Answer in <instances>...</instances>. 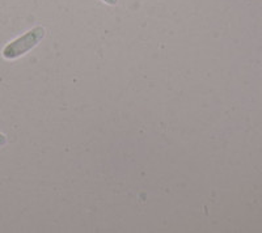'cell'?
Returning <instances> with one entry per match:
<instances>
[{
    "instance_id": "cell-1",
    "label": "cell",
    "mask_w": 262,
    "mask_h": 233,
    "mask_svg": "<svg viewBox=\"0 0 262 233\" xmlns=\"http://www.w3.org/2000/svg\"><path fill=\"white\" fill-rule=\"evenodd\" d=\"M46 30L43 27H34L33 29L28 30L27 33L20 36L18 38L9 42L8 45L3 49L2 55L7 60H15L29 53L32 49L36 48L39 42L43 39Z\"/></svg>"
},
{
    "instance_id": "cell-2",
    "label": "cell",
    "mask_w": 262,
    "mask_h": 233,
    "mask_svg": "<svg viewBox=\"0 0 262 233\" xmlns=\"http://www.w3.org/2000/svg\"><path fill=\"white\" fill-rule=\"evenodd\" d=\"M6 144H7V136L0 132V147L6 146Z\"/></svg>"
},
{
    "instance_id": "cell-3",
    "label": "cell",
    "mask_w": 262,
    "mask_h": 233,
    "mask_svg": "<svg viewBox=\"0 0 262 233\" xmlns=\"http://www.w3.org/2000/svg\"><path fill=\"white\" fill-rule=\"evenodd\" d=\"M105 4H107V6H116L117 3H118V0H102Z\"/></svg>"
}]
</instances>
